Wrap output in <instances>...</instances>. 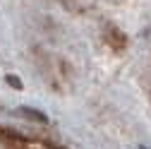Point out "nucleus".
I'll list each match as a JSON object with an SVG mask.
<instances>
[{
  "mask_svg": "<svg viewBox=\"0 0 151 149\" xmlns=\"http://www.w3.org/2000/svg\"><path fill=\"white\" fill-rule=\"evenodd\" d=\"M103 39H106V43L115 51V53H122L125 48H127V36L118 29V27H113V24H106V29H103Z\"/></svg>",
  "mask_w": 151,
  "mask_h": 149,
  "instance_id": "1",
  "label": "nucleus"
},
{
  "mask_svg": "<svg viewBox=\"0 0 151 149\" xmlns=\"http://www.w3.org/2000/svg\"><path fill=\"white\" fill-rule=\"evenodd\" d=\"M17 116H22V118H27V120H34V123H41V125H46V123H48V118L41 113V111H36V108H29V106H22V108H17Z\"/></svg>",
  "mask_w": 151,
  "mask_h": 149,
  "instance_id": "2",
  "label": "nucleus"
},
{
  "mask_svg": "<svg viewBox=\"0 0 151 149\" xmlns=\"http://www.w3.org/2000/svg\"><path fill=\"white\" fill-rule=\"evenodd\" d=\"M7 82H10L12 87H17V89H22V82H19V80H17V77H14V74H7Z\"/></svg>",
  "mask_w": 151,
  "mask_h": 149,
  "instance_id": "3",
  "label": "nucleus"
}]
</instances>
